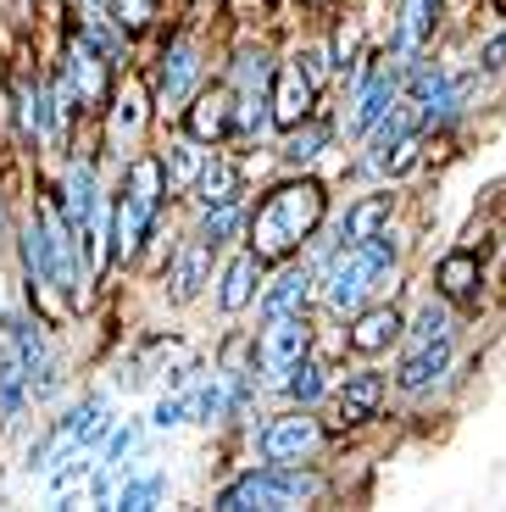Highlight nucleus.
<instances>
[{"label":"nucleus","instance_id":"e433bc0d","mask_svg":"<svg viewBox=\"0 0 506 512\" xmlns=\"http://www.w3.org/2000/svg\"><path fill=\"white\" fill-rule=\"evenodd\" d=\"M479 73H506V28L479 45Z\"/></svg>","mask_w":506,"mask_h":512},{"label":"nucleus","instance_id":"393cba45","mask_svg":"<svg viewBox=\"0 0 506 512\" xmlns=\"http://www.w3.org/2000/svg\"><path fill=\"white\" fill-rule=\"evenodd\" d=\"M434 12H440V0H406L401 12V34H395V51L412 62V56L423 51V39L434 34Z\"/></svg>","mask_w":506,"mask_h":512},{"label":"nucleus","instance_id":"6ab92c4d","mask_svg":"<svg viewBox=\"0 0 506 512\" xmlns=\"http://www.w3.org/2000/svg\"><path fill=\"white\" fill-rule=\"evenodd\" d=\"M479 256L473 251H451L440 256V268H434V284H440V295L451 301V307H473L479 301Z\"/></svg>","mask_w":506,"mask_h":512},{"label":"nucleus","instance_id":"0eeeda50","mask_svg":"<svg viewBox=\"0 0 506 512\" xmlns=\"http://www.w3.org/2000/svg\"><path fill=\"white\" fill-rule=\"evenodd\" d=\"M301 357H312V323H306V312H284V318H267L256 362H262V368L273 373V379H290V368H295Z\"/></svg>","mask_w":506,"mask_h":512},{"label":"nucleus","instance_id":"aec40b11","mask_svg":"<svg viewBox=\"0 0 506 512\" xmlns=\"http://www.w3.org/2000/svg\"><path fill=\"white\" fill-rule=\"evenodd\" d=\"M306 301H312V268H301V262H284V273L262 290V318L306 312Z\"/></svg>","mask_w":506,"mask_h":512},{"label":"nucleus","instance_id":"7ed1b4c3","mask_svg":"<svg viewBox=\"0 0 506 512\" xmlns=\"http://www.w3.org/2000/svg\"><path fill=\"white\" fill-rule=\"evenodd\" d=\"M323 496V479L301 462H267V468H251L234 485L217 490V507L223 512H284V507H306V501Z\"/></svg>","mask_w":506,"mask_h":512},{"label":"nucleus","instance_id":"1a4fd4ad","mask_svg":"<svg viewBox=\"0 0 506 512\" xmlns=\"http://www.w3.org/2000/svg\"><path fill=\"white\" fill-rule=\"evenodd\" d=\"M384 407V373H351V379L334 390V429H362V423H373Z\"/></svg>","mask_w":506,"mask_h":512},{"label":"nucleus","instance_id":"f03ea898","mask_svg":"<svg viewBox=\"0 0 506 512\" xmlns=\"http://www.w3.org/2000/svg\"><path fill=\"white\" fill-rule=\"evenodd\" d=\"M162 195H167V167L156 151L134 156L123 167V190L112 201V268H128L140 245L151 240L156 229V212H162Z\"/></svg>","mask_w":506,"mask_h":512},{"label":"nucleus","instance_id":"c85d7f7f","mask_svg":"<svg viewBox=\"0 0 506 512\" xmlns=\"http://www.w3.org/2000/svg\"><path fill=\"white\" fill-rule=\"evenodd\" d=\"M406 334H412V346H418V340H440V334H451V301H445V295L423 301L418 318L406 323Z\"/></svg>","mask_w":506,"mask_h":512},{"label":"nucleus","instance_id":"4468645a","mask_svg":"<svg viewBox=\"0 0 506 512\" xmlns=\"http://www.w3.org/2000/svg\"><path fill=\"white\" fill-rule=\"evenodd\" d=\"M356 90L362 95H356V112H351V134H367V128L401 101V73H395V67H373Z\"/></svg>","mask_w":506,"mask_h":512},{"label":"nucleus","instance_id":"f3484780","mask_svg":"<svg viewBox=\"0 0 506 512\" xmlns=\"http://www.w3.org/2000/svg\"><path fill=\"white\" fill-rule=\"evenodd\" d=\"M262 268H267V262L245 245V251L223 268V279H217V307H223V312H245V307H251L256 284H262Z\"/></svg>","mask_w":506,"mask_h":512},{"label":"nucleus","instance_id":"f257e3e1","mask_svg":"<svg viewBox=\"0 0 506 512\" xmlns=\"http://www.w3.org/2000/svg\"><path fill=\"white\" fill-rule=\"evenodd\" d=\"M323 212H329V190L317 179H290L273 184V190L256 201V212L245 218V240L262 262H290L317 229H323Z\"/></svg>","mask_w":506,"mask_h":512},{"label":"nucleus","instance_id":"473e14b6","mask_svg":"<svg viewBox=\"0 0 506 512\" xmlns=\"http://www.w3.org/2000/svg\"><path fill=\"white\" fill-rule=\"evenodd\" d=\"M290 62H295V67H301V73H306V78H312L317 90H323V84H329V62H334V56H329V51H323V45H306V51H295V56H290Z\"/></svg>","mask_w":506,"mask_h":512},{"label":"nucleus","instance_id":"58836bf2","mask_svg":"<svg viewBox=\"0 0 506 512\" xmlns=\"http://www.w3.org/2000/svg\"><path fill=\"white\" fill-rule=\"evenodd\" d=\"M306 6H323V0H306Z\"/></svg>","mask_w":506,"mask_h":512},{"label":"nucleus","instance_id":"6e6552de","mask_svg":"<svg viewBox=\"0 0 506 512\" xmlns=\"http://www.w3.org/2000/svg\"><path fill=\"white\" fill-rule=\"evenodd\" d=\"M323 446V423L306 418V412H290V418H273L262 429V457L267 462H306Z\"/></svg>","mask_w":506,"mask_h":512},{"label":"nucleus","instance_id":"2eb2a0df","mask_svg":"<svg viewBox=\"0 0 506 512\" xmlns=\"http://www.w3.org/2000/svg\"><path fill=\"white\" fill-rule=\"evenodd\" d=\"M206 279H212V245L190 240L184 251L173 256V268H167V301H173V307L195 301V295L206 290Z\"/></svg>","mask_w":506,"mask_h":512},{"label":"nucleus","instance_id":"c756f323","mask_svg":"<svg viewBox=\"0 0 506 512\" xmlns=\"http://www.w3.org/2000/svg\"><path fill=\"white\" fill-rule=\"evenodd\" d=\"M240 229H245V206H217V212H206V218H201V234H195V240L217 251V245H228Z\"/></svg>","mask_w":506,"mask_h":512},{"label":"nucleus","instance_id":"a211bd4d","mask_svg":"<svg viewBox=\"0 0 506 512\" xmlns=\"http://www.w3.org/2000/svg\"><path fill=\"white\" fill-rule=\"evenodd\" d=\"M145 101H151V95H145V78L140 73H123V90L112 95V101H106V128H112V140H134V134H140L145 128Z\"/></svg>","mask_w":506,"mask_h":512},{"label":"nucleus","instance_id":"f8f14e48","mask_svg":"<svg viewBox=\"0 0 506 512\" xmlns=\"http://www.w3.org/2000/svg\"><path fill=\"white\" fill-rule=\"evenodd\" d=\"M445 368H451V334L418 340V346L401 357V368H395V384H401L406 396H418V390H429L434 379H445Z\"/></svg>","mask_w":506,"mask_h":512},{"label":"nucleus","instance_id":"412c9836","mask_svg":"<svg viewBox=\"0 0 506 512\" xmlns=\"http://www.w3.org/2000/svg\"><path fill=\"white\" fill-rule=\"evenodd\" d=\"M390 206H395V195H362L340 223V245H367L373 234H384L390 229Z\"/></svg>","mask_w":506,"mask_h":512},{"label":"nucleus","instance_id":"c9c22d12","mask_svg":"<svg viewBox=\"0 0 506 512\" xmlns=\"http://www.w3.org/2000/svg\"><path fill=\"white\" fill-rule=\"evenodd\" d=\"M184 418H190V396H167L162 407L151 412V429H178Z\"/></svg>","mask_w":506,"mask_h":512},{"label":"nucleus","instance_id":"bb28decb","mask_svg":"<svg viewBox=\"0 0 506 512\" xmlns=\"http://www.w3.org/2000/svg\"><path fill=\"white\" fill-rule=\"evenodd\" d=\"M284 384H290V396L301 401V407H312V401L329 396V368H323L317 357H301V362L290 368V379H284Z\"/></svg>","mask_w":506,"mask_h":512},{"label":"nucleus","instance_id":"f704fd0d","mask_svg":"<svg viewBox=\"0 0 506 512\" xmlns=\"http://www.w3.org/2000/svg\"><path fill=\"white\" fill-rule=\"evenodd\" d=\"M140 435H145L140 423H123V429H112V440H106V462H117V468H123V457L140 446Z\"/></svg>","mask_w":506,"mask_h":512},{"label":"nucleus","instance_id":"423d86ee","mask_svg":"<svg viewBox=\"0 0 506 512\" xmlns=\"http://www.w3.org/2000/svg\"><path fill=\"white\" fill-rule=\"evenodd\" d=\"M234 117H240V95H234V84H212V90L190 95V106H184V134H190L195 145L234 140Z\"/></svg>","mask_w":506,"mask_h":512},{"label":"nucleus","instance_id":"39448f33","mask_svg":"<svg viewBox=\"0 0 506 512\" xmlns=\"http://www.w3.org/2000/svg\"><path fill=\"white\" fill-rule=\"evenodd\" d=\"M201 73H206V56L190 34H178L162 45V67H156V106L162 112H184L190 95L201 90Z\"/></svg>","mask_w":506,"mask_h":512},{"label":"nucleus","instance_id":"dca6fc26","mask_svg":"<svg viewBox=\"0 0 506 512\" xmlns=\"http://www.w3.org/2000/svg\"><path fill=\"white\" fill-rule=\"evenodd\" d=\"M240 195H245L240 162H228V156H206L201 179H195V201H201V212H217V206H240Z\"/></svg>","mask_w":506,"mask_h":512},{"label":"nucleus","instance_id":"ddd939ff","mask_svg":"<svg viewBox=\"0 0 506 512\" xmlns=\"http://www.w3.org/2000/svg\"><path fill=\"white\" fill-rule=\"evenodd\" d=\"M401 334H406V318L395 307H367V312H356L345 346H351L356 357H379V351H390Z\"/></svg>","mask_w":506,"mask_h":512},{"label":"nucleus","instance_id":"7c9ffc66","mask_svg":"<svg viewBox=\"0 0 506 512\" xmlns=\"http://www.w3.org/2000/svg\"><path fill=\"white\" fill-rule=\"evenodd\" d=\"M106 12H112V23L123 28V34H145V28L156 23V0H101Z\"/></svg>","mask_w":506,"mask_h":512},{"label":"nucleus","instance_id":"2f4dec72","mask_svg":"<svg viewBox=\"0 0 506 512\" xmlns=\"http://www.w3.org/2000/svg\"><path fill=\"white\" fill-rule=\"evenodd\" d=\"M418 151H423V128H412V134H401V140H395L390 151L379 156V167H384V179H401L406 167H418Z\"/></svg>","mask_w":506,"mask_h":512},{"label":"nucleus","instance_id":"9b49d317","mask_svg":"<svg viewBox=\"0 0 506 512\" xmlns=\"http://www.w3.org/2000/svg\"><path fill=\"white\" fill-rule=\"evenodd\" d=\"M312 101H317V84L301 73L295 62H284L279 73H273V90H267V106H273V123L279 128H295L312 117Z\"/></svg>","mask_w":506,"mask_h":512},{"label":"nucleus","instance_id":"72a5a7b5","mask_svg":"<svg viewBox=\"0 0 506 512\" xmlns=\"http://www.w3.org/2000/svg\"><path fill=\"white\" fill-rule=\"evenodd\" d=\"M89 468H95V462H89L84 451H67V468H56V474H51V490H56V496H67L78 479H89Z\"/></svg>","mask_w":506,"mask_h":512},{"label":"nucleus","instance_id":"b1692460","mask_svg":"<svg viewBox=\"0 0 506 512\" xmlns=\"http://www.w3.org/2000/svg\"><path fill=\"white\" fill-rule=\"evenodd\" d=\"M273 73H279L273 56H267L262 45H245V51L234 56V67H228V84H234L240 95H267L273 90Z\"/></svg>","mask_w":506,"mask_h":512},{"label":"nucleus","instance_id":"4c0bfd02","mask_svg":"<svg viewBox=\"0 0 506 512\" xmlns=\"http://www.w3.org/2000/svg\"><path fill=\"white\" fill-rule=\"evenodd\" d=\"M267 12H273V0H228V17H240V23H256Z\"/></svg>","mask_w":506,"mask_h":512},{"label":"nucleus","instance_id":"9d476101","mask_svg":"<svg viewBox=\"0 0 506 512\" xmlns=\"http://www.w3.org/2000/svg\"><path fill=\"white\" fill-rule=\"evenodd\" d=\"M56 206H62V223L78 234V240H84L89 212L101 206V179H95V162H67L62 190H56Z\"/></svg>","mask_w":506,"mask_h":512},{"label":"nucleus","instance_id":"4be33fe9","mask_svg":"<svg viewBox=\"0 0 506 512\" xmlns=\"http://www.w3.org/2000/svg\"><path fill=\"white\" fill-rule=\"evenodd\" d=\"M28 407V357L17 340L0 346V418H23Z\"/></svg>","mask_w":506,"mask_h":512},{"label":"nucleus","instance_id":"cd10ccee","mask_svg":"<svg viewBox=\"0 0 506 512\" xmlns=\"http://www.w3.org/2000/svg\"><path fill=\"white\" fill-rule=\"evenodd\" d=\"M162 496H167V479H162V474H145V479H123V485H117V501H112V507L145 512V507H156Z\"/></svg>","mask_w":506,"mask_h":512},{"label":"nucleus","instance_id":"5701e85b","mask_svg":"<svg viewBox=\"0 0 506 512\" xmlns=\"http://www.w3.org/2000/svg\"><path fill=\"white\" fill-rule=\"evenodd\" d=\"M329 140H334V123L329 117H306V123H295L290 134H284V145H279V156L290 167H306V162H317V156L329 151Z\"/></svg>","mask_w":506,"mask_h":512},{"label":"nucleus","instance_id":"20e7f679","mask_svg":"<svg viewBox=\"0 0 506 512\" xmlns=\"http://www.w3.org/2000/svg\"><path fill=\"white\" fill-rule=\"evenodd\" d=\"M395 256H401V234L395 229L373 234L367 245H340V256L323 268V295H329V307L334 312H362L373 279L395 268Z\"/></svg>","mask_w":506,"mask_h":512},{"label":"nucleus","instance_id":"a878e982","mask_svg":"<svg viewBox=\"0 0 506 512\" xmlns=\"http://www.w3.org/2000/svg\"><path fill=\"white\" fill-rule=\"evenodd\" d=\"M162 167H167V190H195V179H201L206 156L195 151V140L184 134V140H173L162 151Z\"/></svg>","mask_w":506,"mask_h":512}]
</instances>
